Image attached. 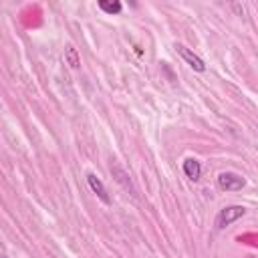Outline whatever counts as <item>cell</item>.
I'll use <instances>...</instances> for the list:
<instances>
[{
    "label": "cell",
    "mask_w": 258,
    "mask_h": 258,
    "mask_svg": "<svg viewBox=\"0 0 258 258\" xmlns=\"http://www.w3.org/2000/svg\"><path fill=\"white\" fill-rule=\"evenodd\" d=\"M111 173H113V177L127 189V191H131V196H137V189H135V185H133V181H131V177H129V173L121 167V165H117V163H113L111 165Z\"/></svg>",
    "instance_id": "cell-4"
},
{
    "label": "cell",
    "mask_w": 258,
    "mask_h": 258,
    "mask_svg": "<svg viewBox=\"0 0 258 258\" xmlns=\"http://www.w3.org/2000/svg\"><path fill=\"white\" fill-rule=\"evenodd\" d=\"M173 48H175V50L181 54V58H183V60H185V62H187V64H189L194 71H198V73H204V71H206L204 60H202V58H200L196 52H191L187 46H183V44H175Z\"/></svg>",
    "instance_id": "cell-3"
},
{
    "label": "cell",
    "mask_w": 258,
    "mask_h": 258,
    "mask_svg": "<svg viewBox=\"0 0 258 258\" xmlns=\"http://www.w3.org/2000/svg\"><path fill=\"white\" fill-rule=\"evenodd\" d=\"M87 181H89V187L97 194V198H99L103 204H111V198H109V194H107V189H105L103 181H101L95 173H89V175H87Z\"/></svg>",
    "instance_id": "cell-5"
},
{
    "label": "cell",
    "mask_w": 258,
    "mask_h": 258,
    "mask_svg": "<svg viewBox=\"0 0 258 258\" xmlns=\"http://www.w3.org/2000/svg\"><path fill=\"white\" fill-rule=\"evenodd\" d=\"M183 173H185V177H189L191 181H198L200 175H202V165H200V161L194 159V157H187V159L183 161Z\"/></svg>",
    "instance_id": "cell-6"
},
{
    "label": "cell",
    "mask_w": 258,
    "mask_h": 258,
    "mask_svg": "<svg viewBox=\"0 0 258 258\" xmlns=\"http://www.w3.org/2000/svg\"><path fill=\"white\" fill-rule=\"evenodd\" d=\"M99 8H101L103 12H107V14H119L123 6H121V2H117V0H113V2L99 0Z\"/></svg>",
    "instance_id": "cell-8"
},
{
    "label": "cell",
    "mask_w": 258,
    "mask_h": 258,
    "mask_svg": "<svg viewBox=\"0 0 258 258\" xmlns=\"http://www.w3.org/2000/svg\"><path fill=\"white\" fill-rule=\"evenodd\" d=\"M244 214H246V208H242V206H228V208H224V210L218 212V216H216V228L218 230H224L232 222L240 220Z\"/></svg>",
    "instance_id": "cell-1"
},
{
    "label": "cell",
    "mask_w": 258,
    "mask_h": 258,
    "mask_svg": "<svg viewBox=\"0 0 258 258\" xmlns=\"http://www.w3.org/2000/svg\"><path fill=\"white\" fill-rule=\"evenodd\" d=\"M64 60H67L73 69H79V67H81V56H79V52H77L75 46H67V48H64Z\"/></svg>",
    "instance_id": "cell-7"
},
{
    "label": "cell",
    "mask_w": 258,
    "mask_h": 258,
    "mask_svg": "<svg viewBox=\"0 0 258 258\" xmlns=\"http://www.w3.org/2000/svg\"><path fill=\"white\" fill-rule=\"evenodd\" d=\"M244 183H246L244 177L238 175V173H232V171H224V173L218 175V185L226 191H238V189L244 187Z\"/></svg>",
    "instance_id": "cell-2"
}]
</instances>
